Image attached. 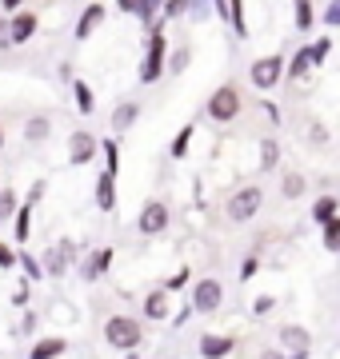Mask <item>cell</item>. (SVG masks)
I'll return each mask as SVG.
<instances>
[{
	"label": "cell",
	"instance_id": "cell-41",
	"mask_svg": "<svg viewBox=\"0 0 340 359\" xmlns=\"http://www.w3.org/2000/svg\"><path fill=\"white\" fill-rule=\"evenodd\" d=\"M13 264H16L13 248H8V244H0V268H13Z\"/></svg>",
	"mask_w": 340,
	"mask_h": 359
},
{
	"label": "cell",
	"instance_id": "cell-44",
	"mask_svg": "<svg viewBox=\"0 0 340 359\" xmlns=\"http://www.w3.org/2000/svg\"><path fill=\"white\" fill-rule=\"evenodd\" d=\"M0 4H4V8H13V13L20 8V0H0Z\"/></svg>",
	"mask_w": 340,
	"mask_h": 359
},
{
	"label": "cell",
	"instance_id": "cell-43",
	"mask_svg": "<svg viewBox=\"0 0 340 359\" xmlns=\"http://www.w3.org/2000/svg\"><path fill=\"white\" fill-rule=\"evenodd\" d=\"M261 359H288L285 351H261Z\"/></svg>",
	"mask_w": 340,
	"mask_h": 359
},
{
	"label": "cell",
	"instance_id": "cell-33",
	"mask_svg": "<svg viewBox=\"0 0 340 359\" xmlns=\"http://www.w3.org/2000/svg\"><path fill=\"white\" fill-rule=\"evenodd\" d=\"M320 20H325V28H340V0H328Z\"/></svg>",
	"mask_w": 340,
	"mask_h": 359
},
{
	"label": "cell",
	"instance_id": "cell-46",
	"mask_svg": "<svg viewBox=\"0 0 340 359\" xmlns=\"http://www.w3.org/2000/svg\"><path fill=\"white\" fill-rule=\"evenodd\" d=\"M336 256H340V252H336Z\"/></svg>",
	"mask_w": 340,
	"mask_h": 359
},
{
	"label": "cell",
	"instance_id": "cell-40",
	"mask_svg": "<svg viewBox=\"0 0 340 359\" xmlns=\"http://www.w3.org/2000/svg\"><path fill=\"white\" fill-rule=\"evenodd\" d=\"M8 44H16V40H13V25H4V20H0V48H8Z\"/></svg>",
	"mask_w": 340,
	"mask_h": 359
},
{
	"label": "cell",
	"instance_id": "cell-4",
	"mask_svg": "<svg viewBox=\"0 0 340 359\" xmlns=\"http://www.w3.org/2000/svg\"><path fill=\"white\" fill-rule=\"evenodd\" d=\"M164 32L160 28H152L148 32V52H144V65H140V80L144 84H157L160 76H164V68H169V60H164Z\"/></svg>",
	"mask_w": 340,
	"mask_h": 359
},
{
	"label": "cell",
	"instance_id": "cell-20",
	"mask_svg": "<svg viewBox=\"0 0 340 359\" xmlns=\"http://www.w3.org/2000/svg\"><path fill=\"white\" fill-rule=\"evenodd\" d=\"M228 20H233L236 40L249 36V20H244V0H228Z\"/></svg>",
	"mask_w": 340,
	"mask_h": 359
},
{
	"label": "cell",
	"instance_id": "cell-34",
	"mask_svg": "<svg viewBox=\"0 0 340 359\" xmlns=\"http://www.w3.org/2000/svg\"><path fill=\"white\" fill-rule=\"evenodd\" d=\"M13 231H16V240H20V244L28 240V208H20V212H16V219H13Z\"/></svg>",
	"mask_w": 340,
	"mask_h": 359
},
{
	"label": "cell",
	"instance_id": "cell-23",
	"mask_svg": "<svg viewBox=\"0 0 340 359\" xmlns=\"http://www.w3.org/2000/svg\"><path fill=\"white\" fill-rule=\"evenodd\" d=\"M108 264H112V248H100V252H96L89 264H84V280H96V276H100Z\"/></svg>",
	"mask_w": 340,
	"mask_h": 359
},
{
	"label": "cell",
	"instance_id": "cell-6",
	"mask_svg": "<svg viewBox=\"0 0 340 359\" xmlns=\"http://www.w3.org/2000/svg\"><path fill=\"white\" fill-rule=\"evenodd\" d=\"M224 304V287L221 280H197V287H192V311H200V316H212V311Z\"/></svg>",
	"mask_w": 340,
	"mask_h": 359
},
{
	"label": "cell",
	"instance_id": "cell-29",
	"mask_svg": "<svg viewBox=\"0 0 340 359\" xmlns=\"http://www.w3.org/2000/svg\"><path fill=\"white\" fill-rule=\"evenodd\" d=\"M72 92H77V108H80V112H84V116H89L92 108H96V100H92V88H89V84H84V80H80V84H77V88H72Z\"/></svg>",
	"mask_w": 340,
	"mask_h": 359
},
{
	"label": "cell",
	"instance_id": "cell-42",
	"mask_svg": "<svg viewBox=\"0 0 340 359\" xmlns=\"http://www.w3.org/2000/svg\"><path fill=\"white\" fill-rule=\"evenodd\" d=\"M120 8H124V13H136V0H117Z\"/></svg>",
	"mask_w": 340,
	"mask_h": 359
},
{
	"label": "cell",
	"instance_id": "cell-21",
	"mask_svg": "<svg viewBox=\"0 0 340 359\" xmlns=\"http://www.w3.org/2000/svg\"><path fill=\"white\" fill-rule=\"evenodd\" d=\"M100 20H105V4H92L89 13H84V16H80V20H77V36L84 40V36H89V32H92V28L100 25Z\"/></svg>",
	"mask_w": 340,
	"mask_h": 359
},
{
	"label": "cell",
	"instance_id": "cell-24",
	"mask_svg": "<svg viewBox=\"0 0 340 359\" xmlns=\"http://www.w3.org/2000/svg\"><path fill=\"white\" fill-rule=\"evenodd\" d=\"M136 116H140V108H136V104H120L117 112H112V128H117V132L132 128V124H136Z\"/></svg>",
	"mask_w": 340,
	"mask_h": 359
},
{
	"label": "cell",
	"instance_id": "cell-37",
	"mask_svg": "<svg viewBox=\"0 0 340 359\" xmlns=\"http://www.w3.org/2000/svg\"><path fill=\"white\" fill-rule=\"evenodd\" d=\"M256 268H261V259H256V256H249L244 264H240V280H252V276H256Z\"/></svg>",
	"mask_w": 340,
	"mask_h": 359
},
{
	"label": "cell",
	"instance_id": "cell-27",
	"mask_svg": "<svg viewBox=\"0 0 340 359\" xmlns=\"http://www.w3.org/2000/svg\"><path fill=\"white\" fill-rule=\"evenodd\" d=\"M192 132H197V124H184V128L176 132V140H172V160H184L188 144H192Z\"/></svg>",
	"mask_w": 340,
	"mask_h": 359
},
{
	"label": "cell",
	"instance_id": "cell-8",
	"mask_svg": "<svg viewBox=\"0 0 340 359\" xmlns=\"http://www.w3.org/2000/svg\"><path fill=\"white\" fill-rule=\"evenodd\" d=\"M280 344H285V351H292V355H304V351H313V335H308V327H301V323H285V327H280Z\"/></svg>",
	"mask_w": 340,
	"mask_h": 359
},
{
	"label": "cell",
	"instance_id": "cell-16",
	"mask_svg": "<svg viewBox=\"0 0 340 359\" xmlns=\"http://www.w3.org/2000/svg\"><path fill=\"white\" fill-rule=\"evenodd\" d=\"M304 188H308V184H304L301 172H285V176H280V196H285V200H301Z\"/></svg>",
	"mask_w": 340,
	"mask_h": 359
},
{
	"label": "cell",
	"instance_id": "cell-30",
	"mask_svg": "<svg viewBox=\"0 0 340 359\" xmlns=\"http://www.w3.org/2000/svg\"><path fill=\"white\" fill-rule=\"evenodd\" d=\"M160 8H164V0H136V16H140L144 25H148V20L160 13Z\"/></svg>",
	"mask_w": 340,
	"mask_h": 359
},
{
	"label": "cell",
	"instance_id": "cell-45",
	"mask_svg": "<svg viewBox=\"0 0 340 359\" xmlns=\"http://www.w3.org/2000/svg\"><path fill=\"white\" fill-rule=\"evenodd\" d=\"M0 144H4V132H0Z\"/></svg>",
	"mask_w": 340,
	"mask_h": 359
},
{
	"label": "cell",
	"instance_id": "cell-32",
	"mask_svg": "<svg viewBox=\"0 0 340 359\" xmlns=\"http://www.w3.org/2000/svg\"><path fill=\"white\" fill-rule=\"evenodd\" d=\"M184 13H192V0H164V16H169V20H176V16H184Z\"/></svg>",
	"mask_w": 340,
	"mask_h": 359
},
{
	"label": "cell",
	"instance_id": "cell-39",
	"mask_svg": "<svg viewBox=\"0 0 340 359\" xmlns=\"http://www.w3.org/2000/svg\"><path fill=\"white\" fill-rule=\"evenodd\" d=\"M273 295H261V299H256V304H252V311H256V316H264V311H273Z\"/></svg>",
	"mask_w": 340,
	"mask_h": 359
},
{
	"label": "cell",
	"instance_id": "cell-36",
	"mask_svg": "<svg viewBox=\"0 0 340 359\" xmlns=\"http://www.w3.org/2000/svg\"><path fill=\"white\" fill-rule=\"evenodd\" d=\"M105 156H108V172L117 176V168H120V152H117V140H105Z\"/></svg>",
	"mask_w": 340,
	"mask_h": 359
},
{
	"label": "cell",
	"instance_id": "cell-2",
	"mask_svg": "<svg viewBox=\"0 0 340 359\" xmlns=\"http://www.w3.org/2000/svg\"><path fill=\"white\" fill-rule=\"evenodd\" d=\"M264 208V188H256V184H244V188H236L233 196H228V204H224V216H228V224H249L256 212Z\"/></svg>",
	"mask_w": 340,
	"mask_h": 359
},
{
	"label": "cell",
	"instance_id": "cell-7",
	"mask_svg": "<svg viewBox=\"0 0 340 359\" xmlns=\"http://www.w3.org/2000/svg\"><path fill=\"white\" fill-rule=\"evenodd\" d=\"M136 228H140V236H160V231L169 228V208H164V200H148L140 208Z\"/></svg>",
	"mask_w": 340,
	"mask_h": 359
},
{
	"label": "cell",
	"instance_id": "cell-10",
	"mask_svg": "<svg viewBox=\"0 0 340 359\" xmlns=\"http://www.w3.org/2000/svg\"><path fill=\"white\" fill-rule=\"evenodd\" d=\"M44 256H48V259H44V271H48V276H65L68 259H72V240H60V244L48 248Z\"/></svg>",
	"mask_w": 340,
	"mask_h": 359
},
{
	"label": "cell",
	"instance_id": "cell-28",
	"mask_svg": "<svg viewBox=\"0 0 340 359\" xmlns=\"http://www.w3.org/2000/svg\"><path fill=\"white\" fill-rule=\"evenodd\" d=\"M325 228V248L328 252H340V216H332L328 224H320Z\"/></svg>",
	"mask_w": 340,
	"mask_h": 359
},
{
	"label": "cell",
	"instance_id": "cell-1",
	"mask_svg": "<svg viewBox=\"0 0 340 359\" xmlns=\"http://www.w3.org/2000/svg\"><path fill=\"white\" fill-rule=\"evenodd\" d=\"M288 76V60L280 56V52H268V56H256L249 65V84L256 92H273L280 80Z\"/></svg>",
	"mask_w": 340,
	"mask_h": 359
},
{
	"label": "cell",
	"instance_id": "cell-12",
	"mask_svg": "<svg viewBox=\"0 0 340 359\" xmlns=\"http://www.w3.org/2000/svg\"><path fill=\"white\" fill-rule=\"evenodd\" d=\"M313 68H316L313 65V48H308V44H301V48L292 52V60H288V80L296 84V80H304Z\"/></svg>",
	"mask_w": 340,
	"mask_h": 359
},
{
	"label": "cell",
	"instance_id": "cell-15",
	"mask_svg": "<svg viewBox=\"0 0 340 359\" xmlns=\"http://www.w3.org/2000/svg\"><path fill=\"white\" fill-rule=\"evenodd\" d=\"M32 32H37V13H16L13 16V40L25 44V40H32Z\"/></svg>",
	"mask_w": 340,
	"mask_h": 359
},
{
	"label": "cell",
	"instance_id": "cell-22",
	"mask_svg": "<svg viewBox=\"0 0 340 359\" xmlns=\"http://www.w3.org/2000/svg\"><path fill=\"white\" fill-rule=\"evenodd\" d=\"M273 168H280V144L268 136L261 140V172H273Z\"/></svg>",
	"mask_w": 340,
	"mask_h": 359
},
{
	"label": "cell",
	"instance_id": "cell-11",
	"mask_svg": "<svg viewBox=\"0 0 340 359\" xmlns=\"http://www.w3.org/2000/svg\"><path fill=\"white\" fill-rule=\"evenodd\" d=\"M236 347L233 335H200V355L204 359H224Z\"/></svg>",
	"mask_w": 340,
	"mask_h": 359
},
{
	"label": "cell",
	"instance_id": "cell-13",
	"mask_svg": "<svg viewBox=\"0 0 340 359\" xmlns=\"http://www.w3.org/2000/svg\"><path fill=\"white\" fill-rule=\"evenodd\" d=\"M292 28H296V32H313L316 28L313 0H292Z\"/></svg>",
	"mask_w": 340,
	"mask_h": 359
},
{
	"label": "cell",
	"instance_id": "cell-26",
	"mask_svg": "<svg viewBox=\"0 0 340 359\" xmlns=\"http://www.w3.org/2000/svg\"><path fill=\"white\" fill-rule=\"evenodd\" d=\"M308 48H313V65H316V68H325V60L332 56V36L325 32V36H316Z\"/></svg>",
	"mask_w": 340,
	"mask_h": 359
},
{
	"label": "cell",
	"instance_id": "cell-9",
	"mask_svg": "<svg viewBox=\"0 0 340 359\" xmlns=\"http://www.w3.org/2000/svg\"><path fill=\"white\" fill-rule=\"evenodd\" d=\"M92 156H96V140L89 132H72L68 136V164H89Z\"/></svg>",
	"mask_w": 340,
	"mask_h": 359
},
{
	"label": "cell",
	"instance_id": "cell-18",
	"mask_svg": "<svg viewBox=\"0 0 340 359\" xmlns=\"http://www.w3.org/2000/svg\"><path fill=\"white\" fill-rule=\"evenodd\" d=\"M332 216H340V200L336 196H320V200L313 204V219L316 224H328Z\"/></svg>",
	"mask_w": 340,
	"mask_h": 359
},
{
	"label": "cell",
	"instance_id": "cell-35",
	"mask_svg": "<svg viewBox=\"0 0 340 359\" xmlns=\"http://www.w3.org/2000/svg\"><path fill=\"white\" fill-rule=\"evenodd\" d=\"M25 136H28V140H44V136H48V120H44V116H37V120L28 124Z\"/></svg>",
	"mask_w": 340,
	"mask_h": 359
},
{
	"label": "cell",
	"instance_id": "cell-17",
	"mask_svg": "<svg viewBox=\"0 0 340 359\" xmlns=\"http://www.w3.org/2000/svg\"><path fill=\"white\" fill-rule=\"evenodd\" d=\"M65 347H68L65 339H60V335H53V339H40V344L28 351V359H56L60 351H65Z\"/></svg>",
	"mask_w": 340,
	"mask_h": 359
},
{
	"label": "cell",
	"instance_id": "cell-38",
	"mask_svg": "<svg viewBox=\"0 0 340 359\" xmlns=\"http://www.w3.org/2000/svg\"><path fill=\"white\" fill-rule=\"evenodd\" d=\"M184 283H188V268H181V271H176V276H172L169 283H164V287H169V292H181Z\"/></svg>",
	"mask_w": 340,
	"mask_h": 359
},
{
	"label": "cell",
	"instance_id": "cell-19",
	"mask_svg": "<svg viewBox=\"0 0 340 359\" xmlns=\"http://www.w3.org/2000/svg\"><path fill=\"white\" fill-rule=\"evenodd\" d=\"M96 204H100V212H112V208H117V196H112V172H105V176L96 180Z\"/></svg>",
	"mask_w": 340,
	"mask_h": 359
},
{
	"label": "cell",
	"instance_id": "cell-14",
	"mask_svg": "<svg viewBox=\"0 0 340 359\" xmlns=\"http://www.w3.org/2000/svg\"><path fill=\"white\" fill-rule=\"evenodd\" d=\"M144 316L148 320H169V287H157V292L144 295Z\"/></svg>",
	"mask_w": 340,
	"mask_h": 359
},
{
	"label": "cell",
	"instance_id": "cell-3",
	"mask_svg": "<svg viewBox=\"0 0 340 359\" xmlns=\"http://www.w3.org/2000/svg\"><path fill=\"white\" fill-rule=\"evenodd\" d=\"M240 108H244V92L236 88V84H221V88L209 96V120H216V124H233L236 116H240Z\"/></svg>",
	"mask_w": 340,
	"mask_h": 359
},
{
	"label": "cell",
	"instance_id": "cell-5",
	"mask_svg": "<svg viewBox=\"0 0 340 359\" xmlns=\"http://www.w3.org/2000/svg\"><path fill=\"white\" fill-rule=\"evenodd\" d=\"M140 323L136 320H129V316H112V320L105 323V339L112 347H117V351H132V347L140 344Z\"/></svg>",
	"mask_w": 340,
	"mask_h": 359
},
{
	"label": "cell",
	"instance_id": "cell-31",
	"mask_svg": "<svg viewBox=\"0 0 340 359\" xmlns=\"http://www.w3.org/2000/svg\"><path fill=\"white\" fill-rule=\"evenodd\" d=\"M188 60H192V52H188V48H176V52L169 56V72H176V76H181L184 68H188Z\"/></svg>",
	"mask_w": 340,
	"mask_h": 359
},
{
	"label": "cell",
	"instance_id": "cell-25",
	"mask_svg": "<svg viewBox=\"0 0 340 359\" xmlns=\"http://www.w3.org/2000/svg\"><path fill=\"white\" fill-rule=\"evenodd\" d=\"M304 136H308V144H313V148H328V128L316 120V116H308V128H304Z\"/></svg>",
	"mask_w": 340,
	"mask_h": 359
}]
</instances>
